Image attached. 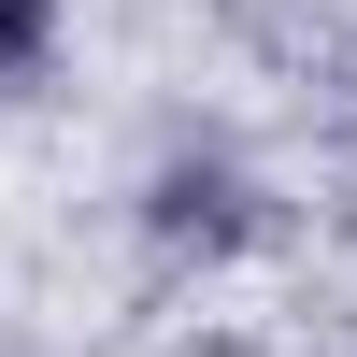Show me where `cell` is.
<instances>
[{"label": "cell", "instance_id": "obj_1", "mask_svg": "<svg viewBox=\"0 0 357 357\" xmlns=\"http://www.w3.org/2000/svg\"><path fill=\"white\" fill-rule=\"evenodd\" d=\"M29 43H43V0H0V86L29 72Z\"/></svg>", "mask_w": 357, "mask_h": 357}]
</instances>
